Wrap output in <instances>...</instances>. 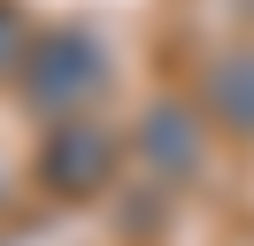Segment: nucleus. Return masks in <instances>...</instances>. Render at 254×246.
I'll return each mask as SVG.
<instances>
[{
	"instance_id": "20e7f679",
	"label": "nucleus",
	"mask_w": 254,
	"mask_h": 246,
	"mask_svg": "<svg viewBox=\"0 0 254 246\" xmlns=\"http://www.w3.org/2000/svg\"><path fill=\"white\" fill-rule=\"evenodd\" d=\"M146 146H154V162L170 169V177L200 162V138H192V116H177V108H154V116H146Z\"/></svg>"
},
{
	"instance_id": "7ed1b4c3",
	"label": "nucleus",
	"mask_w": 254,
	"mask_h": 246,
	"mask_svg": "<svg viewBox=\"0 0 254 246\" xmlns=\"http://www.w3.org/2000/svg\"><path fill=\"white\" fill-rule=\"evenodd\" d=\"M208 100H216V116L231 123V131H254V54H231L216 69V85H208Z\"/></svg>"
},
{
	"instance_id": "f257e3e1",
	"label": "nucleus",
	"mask_w": 254,
	"mask_h": 246,
	"mask_svg": "<svg viewBox=\"0 0 254 246\" xmlns=\"http://www.w3.org/2000/svg\"><path fill=\"white\" fill-rule=\"evenodd\" d=\"M100 85H108V69H100V46H93V39H77V31H62V39H39V46H31V62H23V92H31L47 116L85 108Z\"/></svg>"
},
{
	"instance_id": "39448f33",
	"label": "nucleus",
	"mask_w": 254,
	"mask_h": 246,
	"mask_svg": "<svg viewBox=\"0 0 254 246\" xmlns=\"http://www.w3.org/2000/svg\"><path fill=\"white\" fill-rule=\"evenodd\" d=\"M0 69H23V23H16V8H0Z\"/></svg>"
},
{
	"instance_id": "f03ea898",
	"label": "nucleus",
	"mask_w": 254,
	"mask_h": 246,
	"mask_svg": "<svg viewBox=\"0 0 254 246\" xmlns=\"http://www.w3.org/2000/svg\"><path fill=\"white\" fill-rule=\"evenodd\" d=\"M39 177H47L54 192H69V200L100 192V184L116 177V131L108 123H85V116H62L47 131V146H39Z\"/></svg>"
}]
</instances>
